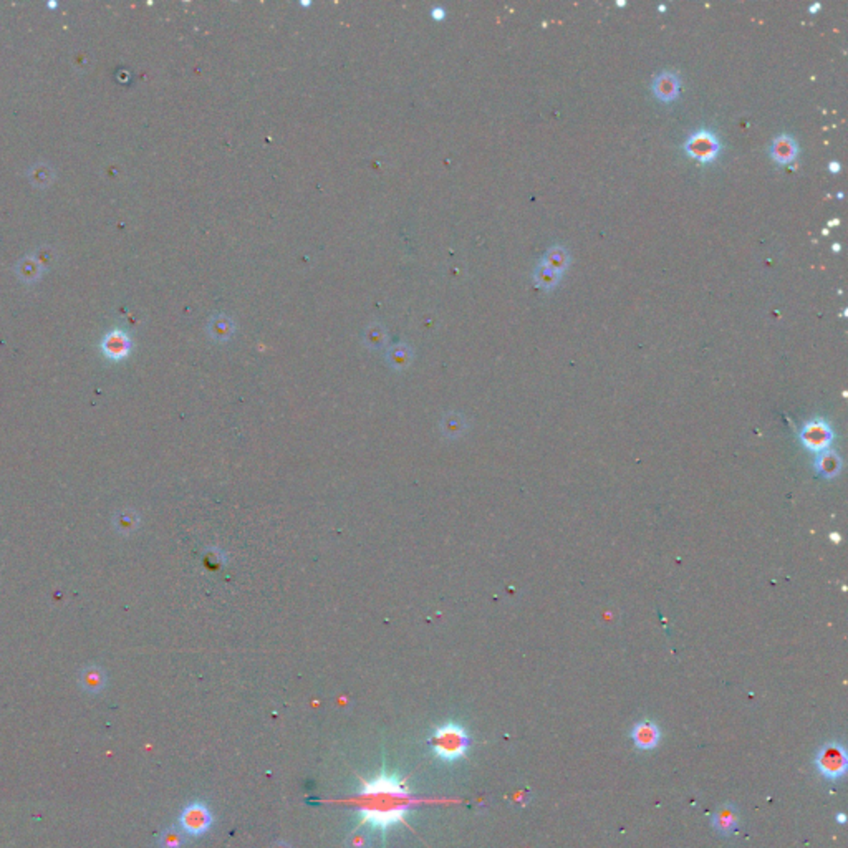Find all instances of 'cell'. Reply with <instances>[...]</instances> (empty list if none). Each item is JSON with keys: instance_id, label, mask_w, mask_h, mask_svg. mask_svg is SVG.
<instances>
[{"instance_id": "obj_1", "label": "cell", "mask_w": 848, "mask_h": 848, "mask_svg": "<svg viewBox=\"0 0 848 848\" xmlns=\"http://www.w3.org/2000/svg\"><path fill=\"white\" fill-rule=\"evenodd\" d=\"M352 804L360 825L387 833L389 828L405 824L419 800L398 774L381 769L375 777L363 780Z\"/></svg>"}, {"instance_id": "obj_2", "label": "cell", "mask_w": 848, "mask_h": 848, "mask_svg": "<svg viewBox=\"0 0 848 848\" xmlns=\"http://www.w3.org/2000/svg\"><path fill=\"white\" fill-rule=\"evenodd\" d=\"M429 746L434 756L444 762L459 761L466 756L470 747V738L462 726L456 722L439 726L429 738Z\"/></svg>"}, {"instance_id": "obj_3", "label": "cell", "mask_w": 848, "mask_h": 848, "mask_svg": "<svg viewBox=\"0 0 848 848\" xmlns=\"http://www.w3.org/2000/svg\"><path fill=\"white\" fill-rule=\"evenodd\" d=\"M817 770L830 780L842 779L847 772L848 756L845 746L840 742H827L819 749L815 756Z\"/></svg>"}, {"instance_id": "obj_4", "label": "cell", "mask_w": 848, "mask_h": 848, "mask_svg": "<svg viewBox=\"0 0 848 848\" xmlns=\"http://www.w3.org/2000/svg\"><path fill=\"white\" fill-rule=\"evenodd\" d=\"M214 817L209 807L203 802H192L187 807H184L181 815H179V825L184 833L192 837L204 835L208 830L213 827Z\"/></svg>"}, {"instance_id": "obj_5", "label": "cell", "mask_w": 848, "mask_h": 848, "mask_svg": "<svg viewBox=\"0 0 848 848\" xmlns=\"http://www.w3.org/2000/svg\"><path fill=\"white\" fill-rule=\"evenodd\" d=\"M684 151L688 152L691 158L701 161V163H711L719 154L721 143L712 131L699 129V131L689 134V138L684 143Z\"/></svg>"}, {"instance_id": "obj_6", "label": "cell", "mask_w": 848, "mask_h": 848, "mask_svg": "<svg viewBox=\"0 0 848 848\" xmlns=\"http://www.w3.org/2000/svg\"><path fill=\"white\" fill-rule=\"evenodd\" d=\"M800 439L807 450L822 454V452L828 451L830 444L833 441V431L827 421L812 419L802 428Z\"/></svg>"}, {"instance_id": "obj_7", "label": "cell", "mask_w": 848, "mask_h": 848, "mask_svg": "<svg viewBox=\"0 0 848 848\" xmlns=\"http://www.w3.org/2000/svg\"><path fill=\"white\" fill-rule=\"evenodd\" d=\"M131 338H129L127 331L123 330L110 331V333L105 335V338H103L101 342L103 354L113 361H120L123 360V358H127L129 352H131Z\"/></svg>"}, {"instance_id": "obj_8", "label": "cell", "mask_w": 848, "mask_h": 848, "mask_svg": "<svg viewBox=\"0 0 848 848\" xmlns=\"http://www.w3.org/2000/svg\"><path fill=\"white\" fill-rule=\"evenodd\" d=\"M631 739H633L635 746L641 751H652L659 744L661 739V731L654 721L645 719L640 721L638 724L631 729Z\"/></svg>"}, {"instance_id": "obj_9", "label": "cell", "mask_w": 848, "mask_h": 848, "mask_svg": "<svg viewBox=\"0 0 848 848\" xmlns=\"http://www.w3.org/2000/svg\"><path fill=\"white\" fill-rule=\"evenodd\" d=\"M739 825V814L733 804H724L717 807L712 814V828L721 835H733Z\"/></svg>"}, {"instance_id": "obj_10", "label": "cell", "mask_w": 848, "mask_h": 848, "mask_svg": "<svg viewBox=\"0 0 848 848\" xmlns=\"http://www.w3.org/2000/svg\"><path fill=\"white\" fill-rule=\"evenodd\" d=\"M653 93L659 101L670 103L680 95V78L673 71H663L653 82Z\"/></svg>"}, {"instance_id": "obj_11", "label": "cell", "mask_w": 848, "mask_h": 848, "mask_svg": "<svg viewBox=\"0 0 848 848\" xmlns=\"http://www.w3.org/2000/svg\"><path fill=\"white\" fill-rule=\"evenodd\" d=\"M798 154V145L791 134H779L770 145V156L775 163L789 164L796 161Z\"/></svg>"}, {"instance_id": "obj_12", "label": "cell", "mask_w": 848, "mask_h": 848, "mask_svg": "<svg viewBox=\"0 0 848 848\" xmlns=\"http://www.w3.org/2000/svg\"><path fill=\"white\" fill-rule=\"evenodd\" d=\"M562 275H563L562 272L555 271V268H552L549 266H545L544 262H540L536 268V273H533V282H536V285L538 287V289L550 290L559 284L560 277Z\"/></svg>"}, {"instance_id": "obj_13", "label": "cell", "mask_w": 848, "mask_h": 848, "mask_svg": "<svg viewBox=\"0 0 848 848\" xmlns=\"http://www.w3.org/2000/svg\"><path fill=\"white\" fill-rule=\"evenodd\" d=\"M542 262H544L545 266H549L552 268H555V271L563 273L568 268V264H570L568 250L565 249L563 245H552L550 249H547Z\"/></svg>"}, {"instance_id": "obj_14", "label": "cell", "mask_w": 848, "mask_h": 848, "mask_svg": "<svg viewBox=\"0 0 848 848\" xmlns=\"http://www.w3.org/2000/svg\"><path fill=\"white\" fill-rule=\"evenodd\" d=\"M817 468L825 477H835L842 469V459L832 451H825L817 459Z\"/></svg>"}, {"instance_id": "obj_15", "label": "cell", "mask_w": 848, "mask_h": 848, "mask_svg": "<svg viewBox=\"0 0 848 848\" xmlns=\"http://www.w3.org/2000/svg\"><path fill=\"white\" fill-rule=\"evenodd\" d=\"M159 848H182L184 832L178 827H169L159 833Z\"/></svg>"}, {"instance_id": "obj_16", "label": "cell", "mask_w": 848, "mask_h": 848, "mask_svg": "<svg viewBox=\"0 0 848 848\" xmlns=\"http://www.w3.org/2000/svg\"><path fill=\"white\" fill-rule=\"evenodd\" d=\"M82 686L88 693H100L105 686V676L98 668H89L82 675Z\"/></svg>"}, {"instance_id": "obj_17", "label": "cell", "mask_w": 848, "mask_h": 848, "mask_svg": "<svg viewBox=\"0 0 848 848\" xmlns=\"http://www.w3.org/2000/svg\"><path fill=\"white\" fill-rule=\"evenodd\" d=\"M40 268L42 266L37 262V260L34 259H25L24 262L19 264V275L24 280H37V277L40 275Z\"/></svg>"}, {"instance_id": "obj_18", "label": "cell", "mask_w": 848, "mask_h": 848, "mask_svg": "<svg viewBox=\"0 0 848 848\" xmlns=\"http://www.w3.org/2000/svg\"><path fill=\"white\" fill-rule=\"evenodd\" d=\"M345 847L347 848H371V837L368 835L366 832H361V830H357V832L350 833L347 837V840H345Z\"/></svg>"}, {"instance_id": "obj_19", "label": "cell", "mask_w": 848, "mask_h": 848, "mask_svg": "<svg viewBox=\"0 0 848 848\" xmlns=\"http://www.w3.org/2000/svg\"><path fill=\"white\" fill-rule=\"evenodd\" d=\"M47 171H48V169H47ZM47 171H45V166H42V164L37 166V168L30 171V179H32V182L35 184V186H37V187H45V186H48V184H50L53 174H52V171L50 173H47Z\"/></svg>"}, {"instance_id": "obj_20", "label": "cell", "mask_w": 848, "mask_h": 848, "mask_svg": "<svg viewBox=\"0 0 848 848\" xmlns=\"http://www.w3.org/2000/svg\"><path fill=\"white\" fill-rule=\"evenodd\" d=\"M271 848H292V845H290L289 842L280 840V842H275V843H273V845H272Z\"/></svg>"}, {"instance_id": "obj_21", "label": "cell", "mask_w": 848, "mask_h": 848, "mask_svg": "<svg viewBox=\"0 0 848 848\" xmlns=\"http://www.w3.org/2000/svg\"><path fill=\"white\" fill-rule=\"evenodd\" d=\"M830 171H832V173H838V171H840V164H838V163H833V161H832V163H830Z\"/></svg>"}, {"instance_id": "obj_22", "label": "cell", "mask_w": 848, "mask_h": 848, "mask_svg": "<svg viewBox=\"0 0 848 848\" xmlns=\"http://www.w3.org/2000/svg\"><path fill=\"white\" fill-rule=\"evenodd\" d=\"M837 819H838V822H840V824H843V822H845V815H843V814H840V815H838V817H837Z\"/></svg>"}, {"instance_id": "obj_23", "label": "cell", "mask_w": 848, "mask_h": 848, "mask_svg": "<svg viewBox=\"0 0 848 848\" xmlns=\"http://www.w3.org/2000/svg\"><path fill=\"white\" fill-rule=\"evenodd\" d=\"M819 8H820V3H815V6H814V7H812V8H810V12H815V10H819Z\"/></svg>"}]
</instances>
